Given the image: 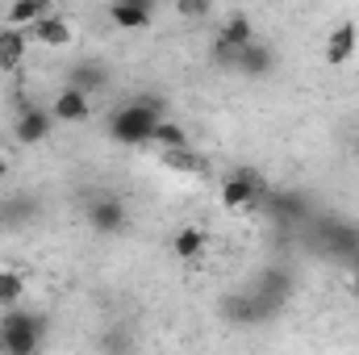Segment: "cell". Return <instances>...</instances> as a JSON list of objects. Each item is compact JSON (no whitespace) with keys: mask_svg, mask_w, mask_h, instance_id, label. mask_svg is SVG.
Returning <instances> with one entry per match:
<instances>
[{"mask_svg":"<svg viewBox=\"0 0 359 355\" xmlns=\"http://www.w3.org/2000/svg\"><path fill=\"white\" fill-rule=\"evenodd\" d=\"M155 126H159V117H155V109H151V105H126V109H117V113H113L109 134H113L121 147H134V142H151Z\"/></svg>","mask_w":359,"mask_h":355,"instance_id":"cell-1","label":"cell"},{"mask_svg":"<svg viewBox=\"0 0 359 355\" xmlns=\"http://www.w3.org/2000/svg\"><path fill=\"white\" fill-rule=\"evenodd\" d=\"M0 347H4L8 355H29L34 347H38V322H34L29 314L13 309L8 322H4V330H0Z\"/></svg>","mask_w":359,"mask_h":355,"instance_id":"cell-2","label":"cell"},{"mask_svg":"<svg viewBox=\"0 0 359 355\" xmlns=\"http://www.w3.org/2000/svg\"><path fill=\"white\" fill-rule=\"evenodd\" d=\"M255 42V34H251V21L238 13V17H230L226 25H222V34H217V55L222 59H238L247 46Z\"/></svg>","mask_w":359,"mask_h":355,"instance_id":"cell-3","label":"cell"},{"mask_svg":"<svg viewBox=\"0 0 359 355\" xmlns=\"http://www.w3.org/2000/svg\"><path fill=\"white\" fill-rule=\"evenodd\" d=\"M29 38L42 42V46H50V51H63V46H72L76 29H72V21H67L63 13H50V17H42V21L29 29Z\"/></svg>","mask_w":359,"mask_h":355,"instance_id":"cell-4","label":"cell"},{"mask_svg":"<svg viewBox=\"0 0 359 355\" xmlns=\"http://www.w3.org/2000/svg\"><path fill=\"white\" fill-rule=\"evenodd\" d=\"M92 105H88V92H80L76 84L72 88H63L55 100H50V117L55 121H67V126H76V121H88Z\"/></svg>","mask_w":359,"mask_h":355,"instance_id":"cell-5","label":"cell"},{"mask_svg":"<svg viewBox=\"0 0 359 355\" xmlns=\"http://www.w3.org/2000/svg\"><path fill=\"white\" fill-rule=\"evenodd\" d=\"M355 46H359V29L347 21V25H334L330 34H326V63L330 67H343V63H351V55H355Z\"/></svg>","mask_w":359,"mask_h":355,"instance_id":"cell-6","label":"cell"},{"mask_svg":"<svg viewBox=\"0 0 359 355\" xmlns=\"http://www.w3.org/2000/svg\"><path fill=\"white\" fill-rule=\"evenodd\" d=\"M50 126H55V117L46 113V109H25L21 117H17V142H25V147H34V142H42L46 134H50Z\"/></svg>","mask_w":359,"mask_h":355,"instance_id":"cell-7","label":"cell"},{"mask_svg":"<svg viewBox=\"0 0 359 355\" xmlns=\"http://www.w3.org/2000/svg\"><path fill=\"white\" fill-rule=\"evenodd\" d=\"M50 13H55V8H50L46 0H21V4H13V8H8L4 25H8V29H21V34H29V29H34L42 17H50Z\"/></svg>","mask_w":359,"mask_h":355,"instance_id":"cell-8","label":"cell"},{"mask_svg":"<svg viewBox=\"0 0 359 355\" xmlns=\"http://www.w3.org/2000/svg\"><path fill=\"white\" fill-rule=\"evenodd\" d=\"M159 163H163L168 172H180V176H201V172L209 168V159H205V155H196L192 147H180V151H163V155H159Z\"/></svg>","mask_w":359,"mask_h":355,"instance_id":"cell-9","label":"cell"},{"mask_svg":"<svg viewBox=\"0 0 359 355\" xmlns=\"http://www.w3.org/2000/svg\"><path fill=\"white\" fill-rule=\"evenodd\" d=\"M25 46H29V34H21V29H0V72H13V67H21V59H25Z\"/></svg>","mask_w":359,"mask_h":355,"instance_id":"cell-10","label":"cell"},{"mask_svg":"<svg viewBox=\"0 0 359 355\" xmlns=\"http://www.w3.org/2000/svg\"><path fill=\"white\" fill-rule=\"evenodd\" d=\"M88 217H92V226H96L100 234H113V230H121V222H126V209H121V201L104 196V201H92Z\"/></svg>","mask_w":359,"mask_h":355,"instance_id":"cell-11","label":"cell"},{"mask_svg":"<svg viewBox=\"0 0 359 355\" xmlns=\"http://www.w3.org/2000/svg\"><path fill=\"white\" fill-rule=\"evenodd\" d=\"M255 205V184L247 176H230L222 184V209H247Z\"/></svg>","mask_w":359,"mask_h":355,"instance_id":"cell-12","label":"cell"},{"mask_svg":"<svg viewBox=\"0 0 359 355\" xmlns=\"http://www.w3.org/2000/svg\"><path fill=\"white\" fill-rule=\"evenodd\" d=\"M109 21L121 25V29H142L151 21V8L147 4H113L109 8Z\"/></svg>","mask_w":359,"mask_h":355,"instance_id":"cell-13","label":"cell"},{"mask_svg":"<svg viewBox=\"0 0 359 355\" xmlns=\"http://www.w3.org/2000/svg\"><path fill=\"white\" fill-rule=\"evenodd\" d=\"M205 243H209V239H205L201 226H184V230L176 234V243H172V251H176L180 260H196V255L205 251Z\"/></svg>","mask_w":359,"mask_h":355,"instance_id":"cell-14","label":"cell"},{"mask_svg":"<svg viewBox=\"0 0 359 355\" xmlns=\"http://www.w3.org/2000/svg\"><path fill=\"white\" fill-rule=\"evenodd\" d=\"M25 297V280L13 267H0V309H17Z\"/></svg>","mask_w":359,"mask_h":355,"instance_id":"cell-15","label":"cell"},{"mask_svg":"<svg viewBox=\"0 0 359 355\" xmlns=\"http://www.w3.org/2000/svg\"><path fill=\"white\" fill-rule=\"evenodd\" d=\"M234 63H238L247 76H264V72L271 67V51H268V46H259V42H251V46H247Z\"/></svg>","mask_w":359,"mask_h":355,"instance_id":"cell-16","label":"cell"},{"mask_svg":"<svg viewBox=\"0 0 359 355\" xmlns=\"http://www.w3.org/2000/svg\"><path fill=\"white\" fill-rule=\"evenodd\" d=\"M151 142H159L163 151H180V147H188V134H184L180 121H159L155 134H151Z\"/></svg>","mask_w":359,"mask_h":355,"instance_id":"cell-17","label":"cell"},{"mask_svg":"<svg viewBox=\"0 0 359 355\" xmlns=\"http://www.w3.org/2000/svg\"><path fill=\"white\" fill-rule=\"evenodd\" d=\"M176 13H180V17H205V13H209V4H201V0H180Z\"/></svg>","mask_w":359,"mask_h":355,"instance_id":"cell-18","label":"cell"},{"mask_svg":"<svg viewBox=\"0 0 359 355\" xmlns=\"http://www.w3.org/2000/svg\"><path fill=\"white\" fill-rule=\"evenodd\" d=\"M347 288H351V297H359V267L351 272V280H347Z\"/></svg>","mask_w":359,"mask_h":355,"instance_id":"cell-19","label":"cell"},{"mask_svg":"<svg viewBox=\"0 0 359 355\" xmlns=\"http://www.w3.org/2000/svg\"><path fill=\"white\" fill-rule=\"evenodd\" d=\"M8 176V159H4V155H0V180Z\"/></svg>","mask_w":359,"mask_h":355,"instance_id":"cell-20","label":"cell"}]
</instances>
